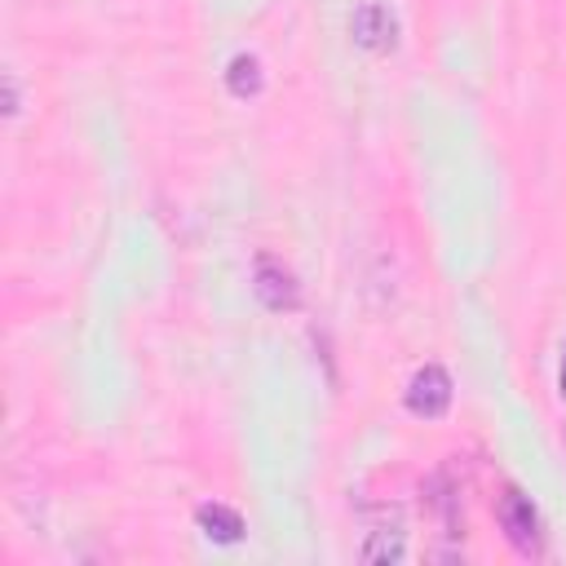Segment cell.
<instances>
[{
	"mask_svg": "<svg viewBox=\"0 0 566 566\" xmlns=\"http://www.w3.org/2000/svg\"><path fill=\"white\" fill-rule=\"evenodd\" d=\"M349 31H354V40H358L363 49H371V53H389V49L398 44V22H394V13H389L385 4H376V0H367V4L354 9Z\"/></svg>",
	"mask_w": 566,
	"mask_h": 566,
	"instance_id": "6da1fadb",
	"label": "cell"
},
{
	"mask_svg": "<svg viewBox=\"0 0 566 566\" xmlns=\"http://www.w3.org/2000/svg\"><path fill=\"white\" fill-rule=\"evenodd\" d=\"M252 287H256V301H261L265 310H292L296 296H301V292H296V279H292L274 256H261V261H256V283H252Z\"/></svg>",
	"mask_w": 566,
	"mask_h": 566,
	"instance_id": "277c9868",
	"label": "cell"
},
{
	"mask_svg": "<svg viewBox=\"0 0 566 566\" xmlns=\"http://www.w3.org/2000/svg\"><path fill=\"white\" fill-rule=\"evenodd\" d=\"M363 562H402V531H376L363 544Z\"/></svg>",
	"mask_w": 566,
	"mask_h": 566,
	"instance_id": "52a82bcc",
	"label": "cell"
},
{
	"mask_svg": "<svg viewBox=\"0 0 566 566\" xmlns=\"http://www.w3.org/2000/svg\"><path fill=\"white\" fill-rule=\"evenodd\" d=\"M562 394H566V358H562Z\"/></svg>",
	"mask_w": 566,
	"mask_h": 566,
	"instance_id": "ba28073f",
	"label": "cell"
},
{
	"mask_svg": "<svg viewBox=\"0 0 566 566\" xmlns=\"http://www.w3.org/2000/svg\"><path fill=\"white\" fill-rule=\"evenodd\" d=\"M500 522H504L509 539H513L522 553H535V548H539V513H535V504H531L526 495L509 491L504 504H500Z\"/></svg>",
	"mask_w": 566,
	"mask_h": 566,
	"instance_id": "3957f363",
	"label": "cell"
},
{
	"mask_svg": "<svg viewBox=\"0 0 566 566\" xmlns=\"http://www.w3.org/2000/svg\"><path fill=\"white\" fill-rule=\"evenodd\" d=\"M226 84H230L234 97H252V93H261V66H256V57H234Z\"/></svg>",
	"mask_w": 566,
	"mask_h": 566,
	"instance_id": "8992f818",
	"label": "cell"
},
{
	"mask_svg": "<svg viewBox=\"0 0 566 566\" xmlns=\"http://www.w3.org/2000/svg\"><path fill=\"white\" fill-rule=\"evenodd\" d=\"M199 526H203L212 539H221V544H234V539L243 535V517H239L234 509H226V504H203V509H199Z\"/></svg>",
	"mask_w": 566,
	"mask_h": 566,
	"instance_id": "5b68a950",
	"label": "cell"
},
{
	"mask_svg": "<svg viewBox=\"0 0 566 566\" xmlns=\"http://www.w3.org/2000/svg\"><path fill=\"white\" fill-rule=\"evenodd\" d=\"M407 407L416 411V416H442L447 407H451V376L442 371V367H424V371H416V380H411V389H407Z\"/></svg>",
	"mask_w": 566,
	"mask_h": 566,
	"instance_id": "7a4b0ae2",
	"label": "cell"
}]
</instances>
